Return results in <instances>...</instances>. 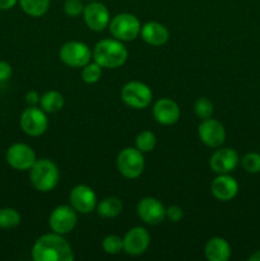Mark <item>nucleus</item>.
Returning <instances> with one entry per match:
<instances>
[{"mask_svg":"<svg viewBox=\"0 0 260 261\" xmlns=\"http://www.w3.org/2000/svg\"><path fill=\"white\" fill-rule=\"evenodd\" d=\"M32 259L35 261H73L74 252L70 244L63 234H42L36 240L32 247Z\"/></svg>","mask_w":260,"mask_h":261,"instance_id":"1","label":"nucleus"},{"mask_svg":"<svg viewBox=\"0 0 260 261\" xmlns=\"http://www.w3.org/2000/svg\"><path fill=\"white\" fill-rule=\"evenodd\" d=\"M129 56L126 46L122 41L116 38H105L96 43L92 53L94 59L102 69H116L124 65Z\"/></svg>","mask_w":260,"mask_h":261,"instance_id":"2","label":"nucleus"},{"mask_svg":"<svg viewBox=\"0 0 260 261\" xmlns=\"http://www.w3.org/2000/svg\"><path fill=\"white\" fill-rule=\"evenodd\" d=\"M30 180L33 188L40 193H48L58 186L60 172L55 162L47 158L36 161L30 170Z\"/></svg>","mask_w":260,"mask_h":261,"instance_id":"3","label":"nucleus"},{"mask_svg":"<svg viewBox=\"0 0 260 261\" xmlns=\"http://www.w3.org/2000/svg\"><path fill=\"white\" fill-rule=\"evenodd\" d=\"M109 28L112 37L122 42H129L139 37L142 25L138 17H135L132 13H120L112 17Z\"/></svg>","mask_w":260,"mask_h":261,"instance_id":"4","label":"nucleus"},{"mask_svg":"<svg viewBox=\"0 0 260 261\" xmlns=\"http://www.w3.org/2000/svg\"><path fill=\"white\" fill-rule=\"evenodd\" d=\"M145 161L144 155L137 148H124L117 154L116 167L117 171L129 180H135L139 177L144 171Z\"/></svg>","mask_w":260,"mask_h":261,"instance_id":"5","label":"nucleus"},{"mask_svg":"<svg viewBox=\"0 0 260 261\" xmlns=\"http://www.w3.org/2000/svg\"><path fill=\"white\" fill-rule=\"evenodd\" d=\"M120 96L126 106L134 110L147 109L153 99L152 89L147 84L139 81L127 82L121 88Z\"/></svg>","mask_w":260,"mask_h":261,"instance_id":"6","label":"nucleus"},{"mask_svg":"<svg viewBox=\"0 0 260 261\" xmlns=\"http://www.w3.org/2000/svg\"><path fill=\"white\" fill-rule=\"evenodd\" d=\"M59 58L70 68H83L91 61L92 51L84 42L81 41H69L59 50Z\"/></svg>","mask_w":260,"mask_h":261,"instance_id":"7","label":"nucleus"},{"mask_svg":"<svg viewBox=\"0 0 260 261\" xmlns=\"http://www.w3.org/2000/svg\"><path fill=\"white\" fill-rule=\"evenodd\" d=\"M22 132L28 137H41L47 130L48 120L46 112L36 106H28L19 119Z\"/></svg>","mask_w":260,"mask_h":261,"instance_id":"8","label":"nucleus"},{"mask_svg":"<svg viewBox=\"0 0 260 261\" xmlns=\"http://www.w3.org/2000/svg\"><path fill=\"white\" fill-rule=\"evenodd\" d=\"M78 213L71 205H59L51 212L48 217V226L51 231L59 234H68L75 228Z\"/></svg>","mask_w":260,"mask_h":261,"instance_id":"9","label":"nucleus"},{"mask_svg":"<svg viewBox=\"0 0 260 261\" xmlns=\"http://www.w3.org/2000/svg\"><path fill=\"white\" fill-rule=\"evenodd\" d=\"M5 158L8 165L17 171H30L37 161L35 150L24 143H15L10 145Z\"/></svg>","mask_w":260,"mask_h":261,"instance_id":"10","label":"nucleus"},{"mask_svg":"<svg viewBox=\"0 0 260 261\" xmlns=\"http://www.w3.org/2000/svg\"><path fill=\"white\" fill-rule=\"evenodd\" d=\"M198 135L200 142L209 148H219L226 140V129L221 121L216 119L201 120L198 126Z\"/></svg>","mask_w":260,"mask_h":261,"instance_id":"11","label":"nucleus"},{"mask_svg":"<svg viewBox=\"0 0 260 261\" xmlns=\"http://www.w3.org/2000/svg\"><path fill=\"white\" fill-rule=\"evenodd\" d=\"M150 244V234L144 227H134L125 233L122 239V251L130 256L144 254Z\"/></svg>","mask_w":260,"mask_h":261,"instance_id":"12","label":"nucleus"},{"mask_svg":"<svg viewBox=\"0 0 260 261\" xmlns=\"http://www.w3.org/2000/svg\"><path fill=\"white\" fill-rule=\"evenodd\" d=\"M83 18L87 27L94 32H101V31L106 30L110 24L109 9L103 3H99L97 0L89 2L84 7Z\"/></svg>","mask_w":260,"mask_h":261,"instance_id":"13","label":"nucleus"},{"mask_svg":"<svg viewBox=\"0 0 260 261\" xmlns=\"http://www.w3.org/2000/svg\"><path fill=\"white\" fill-rule=\"evenodd\" d=\"M138 217L149 226H157L166 218V208L158 199L147 196L143 198L137 205Z\"/></svg>","mask_w":260,"mask_h":261,"instance_id":"14","label":"nucleus"},{"mask_svg":"<svg viewBox=\"0 0 260 261\" xmlns=\"http://www.w3.org/2000/svg\"><path fill=\"white\" fill-rule=\"evenodd\" d=\"M69 201L79 214L92 213L97 206L96 193L87 185L74 186L69 194Z\"/></svg>","mask_w":260,"mask_h":261,"instance_id":"15","label":"nucleus"},{"mask_svg":"<svg viewBox=\"0 0 260 261\" xmlns=\"http://www.w3.org/2000/svg\"><path fill=\"white\" fill-rule=\"evenodd\" d=\"M240 162L239 153L232 148H221L217 149L209 158V166L212 171L218 175L222 173H231L236 170Z\"/></svg>","mask_w":260,"mask_h":261,"instance_id":"16","label":"nucleus"},{"mask_svg":"<svg viewBox=\"0 0 260 261\" xmlns=\"http://www.w3.org/2000/svg\"><path fill=\"white\" fill-rule=\"evenodd\" d=\"M153 117L155 121L165 126L176 124L180 119V107L173 99L171 98H161L153 105Z\"/></svg>","mask_w":260,"mask_h":261,"instance_id":"17","label":"nucleus"},{"mask_svg":"<svg viewBox=\"0 0 260 261\" xmlns=\"http://www.w3.org/2000/svg\"><path fill=\"white\" fill-rule=\"evenodd\" d=\"M211 191L217 200L229 201L239 193V182L229 173H222L212 181Z\"/></svg>","mask_w":260,"mask_h":261,"instance_id":"18","label":"nucleus"},{"mask_svg":"<svg viewBox=\"0 0 260 261\" xmlns=\"http://www.w3.org/2000/svg\"><path fill=\"white\" fill-rule=\"evenodd\" d=\"M140 37L150 46H162L170 40V31L158 22H148L142 25Z\"/></svg>","mask_w":260,"mask_h":261,"instance_id":"19","label":"nucleus"},{"mask_svg":"<svg viewBox=\"0 0 260 261\" xmlns=\"http://www.w3.org/2000/svg\"><path fill=\"white\" fill-rule=\"evenodd\" d=\"M204 254L209 261H227L231 257V246L223 237H212L205 244Z\"/></svg>","mask_w":260,"mask_h":261,"instance_id":"20","label":"nucleus"},{"mask_svg":"<svg viewBox=\"0 0 260 261\" xmlns=\"http://www.w3.org/2000/svg\"><path fill=\"white\" fill-rule=\"evenodd\" d=\"M96 211L102 218H115L122 212V203L116 196H109L97 203Z\"/></svg>","mask_w":260,"mask_h":261,"instance_id":"21","label":"nucleus"},{"mask_svg":"<svg viewBox=\"0 0 260 261\" xmlns=\"http://www.w3.org/2000/svg\"><path fill=\"white\" fill-rule=\"evenodd\" d=\"M40 107L46 114H55L64 107V96L58 91H48L41 96Z\"/></svg>","mask_w":260,"mask_h":261,"instance_id":"22","label":"nucleus"},{"mask_svg":"<svg viewBox=\"0 0 260 261\" xmlns=\"http://www.w3.org/2000/svg\"><path fill=\"white\" fill-rule=\"evenodd\" d=\"M18 3L23 12L33 18L45 15L50 8V0H18Z\"/></svg>","mask_w":260,"mask_h":261,"instance_id":"23","label":"nucleus"},{"mask_svg":"<svg viewBox=\"0 0 260 261\" xmlns=\"http://www.w3.org/2000/svg\"><path fill=\"white\" fill-rule=\"evenodd\" d=\"M22 221L19 212L14 208L0 209V229H13L18 227Z\"/></svg>","mask_w":260,"mask_h":261,"instance_id":"24","label":"nucleus"},{"mask_svg":"<svg viewBox=\"0 0 260 261\" xmlns=\"http://www.w3.org/2000/svg\"><path fill=\"white\" fill-rule=\"evenodd\" d=\"M155 144H157V138L149 130L140 132L135 138V148L142 153L152 152L155 148Z\"/></svg>","mask_w":260,"mask_h":261,"instance_id":"25","label":"nucleus"},{"mask_svg":"<svg viewBox=\"0 0 260 261\" xmlns=\"http://www.w3.org/2000/svg\"><path fill=\"white\" fill-rule=\"evenodd\" d=\"M102 76V66L98 65L96 61L91 63L89 61L87 65L82 68V79L87 84H94L101 79Z\"/></svg>","mask_w":260,"mask_h":261,"instance_id":"26","label":"nucleus"},{"mask_svg":"<svg viewBox=\"0 0 260 261\" xmlns=\"http://www.w3.org/2000/svg\"><path fill=\"white\" fill-rule=\"evenodd\" d=\"M194 112L200 120L209 119L213 115L214 106L211 99L206 98V97H201V98L196 99L195 103H194Z\"/></svg>","mask_w":260,"mask_h":261,"instance_id":"27","label":"nucleus"},{"mask_svg":"<svg viewBox=\"0 0 260 261\" xmlns=\"http://www.w3.org/2000/svg\"><path fill=\"white\" fill-rule=\"evenodd\" d=\"M102 249L109 255H117L122 251V239L116 234H109L102 241Z\"/></svg>","mask_w":260,"mask_h":261,"instance_id":"28","label":"nucleus"},{"mask_svg":"<svg viewBox=\"0 0 260 261\" xmlns=\"http://www.w3.org/2000/svg\"><path fill=\"white\" fill-rule=\"evenodd\" d=\"M241 165L246 172L259 173L260 172V154L255 152L246 153V154L242 157Z\"/></svg>","mask_w":260,"mask_h":261,"instance_id":"29","label":"nucleus"},{"mask_svg":"<svg viewBox=\"0 0 260 261\" xmlns=\"http://www.w3.org/2000/svg\"><path fill=\"white\" fill-rule=\"evenodd\" d=\"M84 7L86 5L82 3V0H65L64 3V12L68 17L75 18L83 14Z\"/></svg>","mask_w":260,"mask_h":261,"instance_id":"30","label":"nucleus"},{"mask_svg":"<svg viewBox=\"0 0 260 261\" xmlns=\"http://www.w3.org/2000/svg\"><path fill=\"white\" fill-rule=\"evenodd\" d=\"M184 217V211L183 208H180L178 205H171L168 208H166V218L170 222L173 223H177L183 219Z\"/></svg>","mask_w":260,"mask_h":261,"instance_id":"31","label":"nucleus"},{"mask_svg":"<svg viewBox=\"0 0 260 261\" xmlns=\"http://www.w3.org/2000/svg\"><path fill=\"white\" fill-rule=\"evenodd\" d=\"M13 74V68L8 61L0 60V83L9 81Z\"/></svg>","mask_w":260,"mask_h":261,"instance_id":"32","label":"nucleus"},{"mask_svg":"<svg viewBox=\"0 0 260 261\" xmlns=\"http://www.w3.org/2000/svg\"><path fill=\"white\" fill-rule=\"evenodd\" d=\"M24 99H25V103H27L28 106H37V105H40L41 96L38 94L37 91L31 89V91H28L27 93H25Z\"/></svg>","mask_w":260,"mask_h":261,"instance_id":"33","label":"nucleus"},{"mask_svg":"<svg viewBox=\"0 0 260 261\" xmlns=\"http://www.w3.org/2000/svg\"><path fill=\"white\" fill-rule=\"evenodd\" d=\"M18 0H0V10H9L15 7Z\"/></svg>","mask_w":260,"mask_h":261,"instance_id":"34","label":"nucleus"},{"mask_svg":"<svg viewBox=\"0 0 260 261\" xmlns=\"http://www.w3.org/2000/svg\"><path fill=\"white\" fill-rule=\"evenodd\" d=\"M249 260L250 261H260V250H257V251H255L254 254L250 255Z\"/></svg>","mask_w":260,"mask_h":261,"instance_id":"35","label":"nucleus"},{"mask_svg":"<svg viewBox=\"0 0 260 261\" xmlns=\"http://www.w3.org/2000/svg\"><path fill=\"white\" fill-rule=\"evenodd\" d=\"M88 2H94V0H88Z\"/></svg>","mask_w":260,"mask_h":261,"instance_id":"36","label":"nucleus"}]
</instances>
